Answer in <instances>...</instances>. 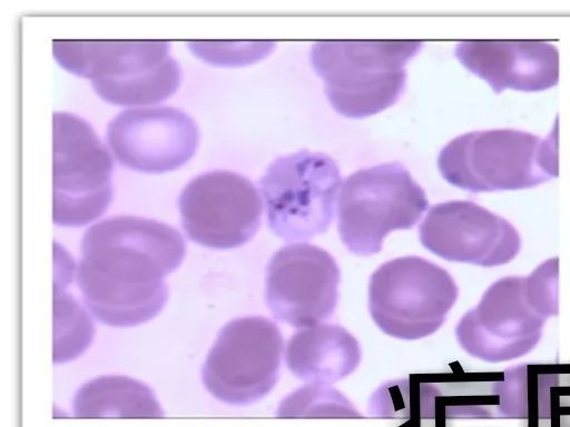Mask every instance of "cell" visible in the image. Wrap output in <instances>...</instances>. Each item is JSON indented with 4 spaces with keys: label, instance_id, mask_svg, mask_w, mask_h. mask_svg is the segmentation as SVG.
<instances>
[{
    "label": "cell",
    "instance_id": "1",
    "mask_svg": "<svg viewBox=\"0 0 570 427\" xmlns=\"http://www.w3.org/2000/svg\"><path fill=\"white\" fill-rule=\"evenodd\" d=\"M185 256L173 227L137 216L105 219L83 235L76 279L92 316L112 327L151 320L168 298L165 278Z\"/></svg>",
    "mask_w": 570,
    "mask_h": 427
},
{
    "label": "cell",
    "instance_id": "2",
    "mask_svg": "<svg viewBox=\"0 0 570 427\" xmlns=\"http://www.w3.org/2000/svg\"><path fill=\"white\" fill-rule=\"evenodd\" d=\"M438 165L449 183L472 192L534 187L558 177V126L544 139L513 129L469 132L443 147Z\"/></svg>",
    "mask_w": 570,
    "mask_h": 427
},
{
    "label": "cell",
    "instance_id": "3",
    "mask_svg": "<svg viewBox=\"0 0 570 427\" xmlns=\"http://www.w3.org/2000/svg\"><path fill=\"white\" fill-rule=\"evenodd\" d=\"M52 51L61 67L89 79L98 96L112 105L163 101L181 80L167 41L56 40Z\"/></svg>",
    "mask_w": 570,
    "mask_h": 427
},
{
    "label": "cell",
    "instance_id": "4",
    "mask_svg": "<svg viewBox=\"0 0 570 427\" xmlns=\"http://www.w3.org/2000/svg\"><path fill=\"white\" fill-rule=\"evenodd\" d=\"M421 48L420 41H323L313 44L311 61L333 108L364 118L397 100L405 66Z\"/></svg>",
    "mask_w": 570,
    "mask_h": 427
},
{
    "label": "cell",
    "instance_id": "5",
    "mask_svg": "<svg viewBox=\"0 0 570 427\" xmlns=\"http://www.w3.org/2000/svg\"><path fill=\"white\" fill-rule=\"evenodd\" d=\"M424 190L397 162L355 171L337 198V228L342 242L357 256L382 249L392 230L410 229L428 208Z\"/></svg>",
    "mask_w": 570,
    "mask_h": 427
},
{
    "label": "cell",
    "instance_id": "6",
    "mask_svg": "<svg viewBox=\"0 0 570 427\" xmlns=\"http://www.w3.org/2000/svg\"><path fill=\"white\" fill-rule=\"evenodd\" d=\"M451 275L424 258L407 256L381 265L371 276L368 309L386 335L414 340L435 332L456 301Z\"/></svg>",
    "mask_w": 570,
    "mask_h": 427
},
{
    "label": "cell",
    "instance_id": "7",
    "mask_svg": "<svg viewBox=\"0 0 570 427\" xmlns=\"http://www.w3.org/2000/svg\"><path fill=\"white\" fill-rule=\"evenodd\" d=\"M259 187L272 231L285 241L306 240L332 222L340 169L325 153L298 151L272 162Z\"/></svg>",
    "mask_w": 570,
    "mask_h": 427
},
{
    "label": "cell",
    "instance_id": "8",
    "mask_svg": "<svg viewBox=\"0 0 570 427\" xmlns=\"http://www.w3.org/2000/svg\"><path fill=\"white\" fill-rule=\"evenodd\" d=\"M53 207L58 226L79 227L100 217L112 197V159L83 119L55 112Z\"/></svg>",
    "mask_w": 570,
    "mask_h": 427
},
{
    "label": "cell",
    "instance_id": "9",
    "mask_svg": "<svg viewBox=\"0 0 570 427\" xmlns=\"http://www.w3.org/2000/svg\"><path fill=\"white\" fill-rule=\"evenodd\" d=\"M283 337L277 325L261 316L227 322L219 331L202 370L207 390L236 406L265 397L279 376Z\"/></svg>",
    "mask_w": 570,
    "mask_h": 427
},
{
    "label": "cell",
    "instance_id": "10",
    "mask_svg": "<svg viewBox=\"0 0 570 427\" xmlns=\"http://www.w3.org/2000/svg\"><path fill=\"white\" fill-rule=\"evenodd\" d=\"M179 210L183 227L193 241L212 249H232L255 236L263 202L248 179L216 170L187 183L179 197Z\"/></svg>",
    "mask_w": 570,
    "mask_h": 427
},
{
    "label": "cell",
    "instance_id": "11",
    "mask_svg": "<svg viewBox=\"0 0 570 427\" xmlns=\"http://www.w3.org/2000/svg\"><path fill=\"white\" fill-rule=\"evenodd\" d=\"M338 266L321 247L297 242L281 248L266 269L265 299L273 316L295 328L328 319L338 300Z\"/></svg>",
    "mask_w": 570,
    "mask_h": 427
},
{
    "label": "cell",
    "instance_id": "12",
    "mask_svg": "<svg viewBox=\"0 0 570 427\" xmlns=\"http://www.w3.org/2000/svg\"><path fill=\"white\" fill-rule=\"evenodd\" d=\"M546 320L528 300L525 277H504L460 319L455 335L470 356L501 363L530 352L541 338Z\"/></svg>",
    "mask_w": 570,
    "mask_h": 427
},
{
    "label": "cell",
    "instance_id": "13",
    "mask_svg": "<svg viewBox=\"0 0 570 427\" xmlns=\"http://www.w3.org/2000/svg\"><path fill=\"white\" fill-rule=\"evenodd\" d=\"M419 232L421 244L434 255L481 267L504 265L521 247L517 229L507 219L466 200L432 207Z\"/></svg>",
    "mask_w": 570,
    "mask_h": 427
},
{
    "label": "cell",
    "instance_id": "14",
    "mask_svg": "<svg viewBox=\"0 0 570 427\" xmlns=\"http://www.w3.org/2000/svg\"><path fill=\"white\" fill-rule=\"evenodd\" d=\"M108 145L122 166L161 173L185 165L198 143V129L185 112L170 107L129 109L108 125Z\"/></svg>",
    "mask_w": 570,
    "mask_h": 427
},
{
    "label": "cell",
    "instance_id": "15",
    "mask_svg": "<svg viewBox=\"0 0 570 427\" xmlns=\"http://www.w3.org/2000/svg\"><path fill=\"white\" fill-rule=\"evenodd\" d=\"M455 56L495 92L541 91L559 80V53L544 41L473 40L460 42Z\"/></svg>",
    "mask_w": 570,
    "mask_h": 427
},
{
    "label": "cell",
    "instance_id": "16",
    "mask_svg": "<svg viewBox=\"0 0 570 427\" xmlns=\"http://www.w3.org/2000/svg\"><path fill=\"white\" fill-rule=\"evenodd\" d=\"M292 374L308 383L331 384L351 375L361 361L356 338L344 327L318 324L296 331L285 349Z\"/></svg>",
    "mask_w": 570,
    "mask_h": 427
},
{
    "label": "cell",
    "instance_id": "17",
    "mask_svg": "<svg viewBox=\"0 0 570 427\" xmlns=\"http://www.w3.org/2000/svg\"><path fill=\"white\" fill-rule=\"evenodd\" d=\"M77 417H160L153 390L125 376H101L82 385L73 397Z\"/></svg>",
    "mask_w": 570,
    "mask_h": 427
},
{
    "label": "cell",
    "instance_id": "18",
    "mask_svg": "<svg viewBox=\"0 0 570 427\" xmlns=\"http://www.w3.org/2000/svg\"><path fill=\"white\" fill-rule=\"evenodd\" d=\"M55 288L53 301V363H67L78 357L91 342L94 325L87 311L63 292Z\"/></svg>",
    "mask_w": 570,
    "mask_h": 427
},
{
    "label": "cell",
    "instance_id": "19",
    "mask_svg": "<svg viewBox=\"0 0 570 427\" xmlns=\"http://www.w3.org/2000/svg\"><path fill=\"white\" fill-rule=\"evenodd\" d=\"M283 417H358L354 406L327 384L311 383L288 395L279 404Z\"/></svg>",
    "mask_w": 570,
    "mask_h": 427
},
{
    "label": "cell",
    "instance_id": "20",
    "mask_svg": "<svg viewBox=\"0 0 570 427\" xmlns=\"http://www.w3.org/2000/svg\"><path fill=\"white\" fill-rule=\"evenodd\" d=\"M530 305L543 318L559 312V259L550 258L525 277Z\"/></svg>",
    "mask_w": 570,
    "mask_h": 427
},
{
    "label": "cell",
    "instance_id": "21",
    "mask_svg": "<svg viewBox=\"0 0 570 427\" xmlns=\"http://www.w3.org/2000/svg\"><path fill=\"white\" fill-rule=\"evenodd\" d=\"M189 49L203 60L218 66L243 64L255 60L261 50L269 46L262 43L189 42Z\"/></svg>",
    "mask_w": 570,
    "mask_h": 427
},
{
    "label": "cell",
    "instance_id": "22",
    "mask_svg": "<svg viewBox=\"0 0 570 427\" xmlns=\"http://www.w3.org/2000/svg\"><path fill=\"white\" fill-rule=\"evenodd\" d=\"M498 394L501 395V410L508 416L527 415V373L525 367H514L505 374Z\"/></svg>",
    "mask_w": 570,
    "mask_h": 427
}]
</instances>
